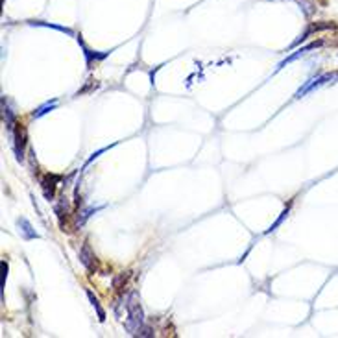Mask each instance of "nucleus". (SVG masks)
<instances>
[{
  "mask_svg": "<svg viewBox=\"0 0 338 338\" xmlns=\"http://www.w3.org/2000/svg\"><path fill=\"white\" fill-rule=\"evenodd\" d=\"M78 45L82 47L83 50V56H85V63H87V69H93V61H104L109 56L111 52H96V50H91L89 47H87V43L83 41L82 36H78Z\"/></svg>",
  "mask_w": 338,
  "mask_h": 338,
  "instance_id": "nucleus-6",
  "label": "nucleus"
},
{
  "mask_svg": "<svg viewBox=\"0 0 338 338\" xmlns=\"http://www.w3.org/2000/svg\"><path fill=\"white\" fill-rule=\"evenodd\" d=\"M2 111H4V122H6L8 131L12 133V131L15 130V128H17V117H15V111H13L12 107L8 106L6 96L2 98Z\"/></svg>",
  "mask_w": 338,
  "mask_h": 338,
  "instance_id": "nucleus-9",
  "label": "nucleus"
},
{
  "mask_svg": "<svg viewBox=\"0 0 338 338\" xmlns=\"http://www.w3.org/2000/svg\"><path fill=\"white\" fill-rule=\"evenodd\" d=\"M290 207H292V202H288V205H286V207L283 209V213L279 214V218L275 220V222H273V224L270 225V227H268L266 231H264V235H270V233H273V231H275V229H277V227H279V225L283 224V220H285L286 216H288V213H290Z\"/></svg>",
  "mask_w": 338,
  "mask_h": 338,
  "instance_id": "nucleus-15",
  "label": "nucleus"
},
{
  "mask_svg": "<svg viewBox=\"0 0 338 338\" xmlns=\"http://www.w3.org/2000/svg\"><path fill=\"white\" fill-rule=\"evenodd\" d=\"M106 205H100V207H87V209H83L82 211V218H78V225H83V222L89 218L91 214L96 213V211H100V209H104Z\"/></svg>",
  "mask_w": 338,
  "mask_h": 338,
  "instance_id": "nucleus-18",
  "label": "nucleus"
},
{
  "mask_svg": "<svg viewBox=\"0 0 338 338\" xmlns=\"http://www.w3.org/2000/svg\"><path fill=\"white\" fill-rule=\"evenodd\" d=\"M320 47H323V39H318V41H312V43H308L307 47H301V48H297L296 52H292L288 58H285V60L281 61L277 65V69H275V72H279L281 69H285L288 63H292V61H296V60H299L301 56H305L307 52H310V50H316V48H320Z\"/></svg>",
  "mask_w": 338,
  "mask_h": 338,
  "instance_id": "nucleus-5",
  "label": "nucleus"
},
{
  "mask_svg": "<svg viewBox=\"0 0 338 338\" xmlns=\"http://www.w3.org/2000/svg\"><path fill=\"white\" fill-rule=\"evenodd\" d=\"M137 336H154V329L152 327H141L139 332H137Z\"/></svg>",
  "mask_w": 338,
  "mask_h": 338,
  "instance_id": "nucleus-20",
  "label": "nucleus"
},
{
  "mask_svg": "<svg viewBox=\"0 0 338 338\" xmlns=\"http://www.w3.org/2000/svg\"><path fill=\"white\" fill-rule=\"evenodd\" d=\"M85 294H87V297H89L91 305L95 307L96 314H98V320H100V321H106V310L102 308L100 301H98V297H96L95 294H93V290H91V288H85Z\"/></svg>",
  "mask_w": 338,
  "mask_h": 338,
  "instance_id": "nucleus-13",
  "label": "nucleus"
},
{
  "mask_svg": "<svg viewBox=\"0 0 338 338\" xmlns=\"http://www.w3.org/2000/svg\"><path fill=\"white\" fill-rule=\"evenodd\" d=\"M10 135H12V146H13V152H15V157H17V161L23 163L24 161V148H26V143H28L26 130H24L21 124H17V128H15Z\"/></svg>",
  "mask_w": 338,
  "mask_h": 338,
  "instance_id": "nucleus-3",
  "label": "nucleus"
},
{
  "mask_svg": "<svg viewBox=\"0 0 338 338\" xmlns=\"http://www.w3.org/2000/svg\"><path fill=\"white\" fill-rule=\"evenodd\" d=\"M8 261H2V277H0V286H2V290H4V286H6V277H8Z\"/></svg>",
  "mask_w": 338,
  "mask_h": 338,
  "instance_id": "nucleus-19",
  "label": "nucleus"
},
{
  "mask_svg": "<svg viewBox=\"0 0 338 338\" xmlns=\"http://www.w3.org/2000/svg\"><path fill=\"white\" fill-rule=\"evenodd\" d=\"M17 225H19V231L23 233V237L26 238V240H32V238H39V235L36 233V229L32 227V224L26 218H19L17 220Z\"/></svg>",
  "mask_w": 338,
  "mask_h": 338,
  "instance_id": "nucleus-10",
  "label": "nucleus"
},
{
  "mask_svg": "<svg viewBox=\"0 0 338 338\" xmlns=\"http://www.w3.org/2000/svg\"><path fill=\"white\" fill-rule=\"evenodd\" d=\"M143 325H144L143 308H141V305L131 296L130 303H128V321H126V329H128L130 334H135L137 336V332H139V329Z\"/></svg>",
  "mask_w": 338,
  "mask_h": 338,
  "instance_id": "nucleus-1",
  "label": "nucleus"
},
{
  "mask_svg": "<svg viewBox=\"0 0 338 338\" xmlns=\"http://www.w3.org/2000/svg\"><path fill=\"white\" fill-rule=\"evenodd\" d=\"M80 262H82L85 270L89 273H95L98 270V261H96V255L93 253V249L87 242L83 244L82 249H80Z\"/></svg>",
  "mask_w": 338,
  "mask_h": 338,
  "instance_id": "nucleus-7",
  "label": "nucleus"
},
{
  "mask_svg": "<svg viewBox=\"0 0 338 338\" xmlns=\"http://www.w3.org/2000/svg\"><path fill=\"white\" fill-rule=\"evenodd\" d=\"M128 279H130V272L120 273V275H117V277L113 279V286H115L117 290H122V288H124V285L128 283Z\"/></svg>",
  "mask_w": 338,
  "mask_h": 338,
  "instance_id": "nucleus-17",
  "label": "nucleus"
},
{
  "mask_svg": "<svg viewBox=\"0 0 338 338\" xmlns=\"http://www.w3.org/2000/svg\"><path fill=\"white\" fill-rule=\"evenodd\" d=\"M56 107H58V98H54V100H48V102H45L43 106L37 107L36 111L32 113V117H34V119H41L43 115H47V113L54 111Z\"/></svg>",
  "mask_w": 338,
  "mask_h": 338,
  "instance_id": "nucleus-12",
  "label": "nucleus"
},
{
  "mask_svg": "<svg viewBox=\"0 0 338 338\" xmlns=\"http://www.w3.org/2000/svg\"><path fill=\"white\" fill-rule=\"evenodd\" d=\"M113 146H117V143H113V144H109V146H104V148H100V150H96L95 154H91V157L87 161H85V163H83V166H82V170H85V168H87V166L91 165V163H93V161L96 159V157H100L102 154H104V152H107V150L109 148H113Z\"/></svg>",
  "mask_w": 338,
  "mask_h": 338,
  "instance_id": "nucleus-16",
  "label": "nucleus"
},
{
  "mask_svg": "<svg viewBox=\"0 0 338 338\" xmlns=\"http://www.w3.org/2000/svg\"><path fill=\"white\" fill-rule=\"evenodd\" d=\"M332 28H336V24L334 23H308V26L303 30V34L299 37H297L296 41L292 43L290 48H296L297 45H301V43H305L310 36H314V34H318V32H323V30H332Z\"/></svg>",
  "mask_w": 338,
  "mask_h": 338,
  "instance_id": "nucleus-4",
  "label": "nucleus"
},
{
  "mask_svg": "<svg viewBox=\"0 0 338 338\" xmlns=\"http://www.w3.org/2000/svg\"><path fill=\"white\" fill-rule=\"evenodd\" d=\"M58 181H60V176H45L41 179V189H43V194L47 198L48 202H52L54 196H56V187H58Z\"/></svg>",
  "mask_w": 338,
  "mask_h": 338,
  "instance_id": "nucleus-8",
  "label": "nucleus"
},
{
  "mask_svg": "<svg viewBox=\"0 0 338 338\" xmlns=\"http://www.w3.org/2000/svg\"><path fill=\"white\" fill-rule=\"evenodd\" d=\"M30 26H45V28H52V30H58L61 34H67V36H74V32L71 28H67V26H60V24H52V23H45V21H28Z\"/></svg>",
  "mask_w": 338,
  "mask_h": 338,
  "instance_id": "nucleus-11",
  "label": "nucleus"
},
{
  "mask_svg": "<svg viewBox=\"0 0 338 338\" xmlns=\"http://www.w3.org/2000/svg\"><path fill=\"white\" fill-rule=\"evenodd\" d=\"M67 198H61L60 203H56V207H54V213H56V216H58V220H60V227L65 231V220H63V216H67Z\"/></svg>",
  "mask_w": 338,
  "mask_h": 338,
  "instance_id": "nucleus-14",
  "label": "nucleus"
},
{
  "mask_svg": "<svg viewBox=\"0 0 338 338\" xmlns=\"http://www.w3.org/2000/svg\"><path fill=\"white\" fill-rule=\"evenodd\" d=\"M336 78H338L336 72H327V74H321V76L310 78L308 82H305L301 87L296 91L294 98H301V96H305L307 93H312L314 89H318V87H321V85H325V83L332 82V80H336Z\"/></svg>",
  "mask_w": 338,
  "mask_h": 338,
  "instance_id": "nucleus-2",
  "label": "nucleus"
}]
</instances>
